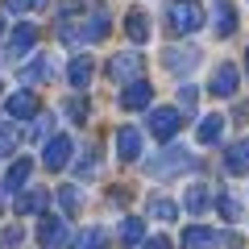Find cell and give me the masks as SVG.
Listing matches in <instances>:
<instances>
[{
	"instance_id": "6da1fadb",
	"label": "cell",
	"mask_w": 249,
	"mask_h": 249,
	"mask_svg": "<svg viewBox=\"0 0 249 249\" xmlns=\"http://www.w3.org/2000/svg\"><path fill=\"white\" fill-rule=\"evenodd\" d=\"M191 166H196L191 150H183V145H166V150L150 162V175L154 178H175V175H183V170H191Z\"/></svg>"
},
{
	"instance_id": "7a4b0ae2",
	"label": "cell",
	"mask_w": 249,
	"mask_h": 249,
	"mask_svg": "<svg viewBox=\"0 0 249 249\" xmlns=\"http://www.w3.org/2000/svg\"><path fill=\"white\" fill-rule=\"evenodd\" d=\"M166 21H170V34L187 37V34H196V29L204 25V9H199L196 0H175L166 9Z\"/></svg>"
},
{
	"instance_id": "3957f363",
	"label": "cell",
	"mask_w": 249,
	"mask_h": 249,
	"mask_svg": "<svg viewBox=\"0 0 249 249\" xmlns=\"http://www.w3.org/2000/svg\"><path fill=\"white\" fill-rule=\"evenodd\" d=\"M37 241H42V249H67V241H71L67 220H58V216H42V220H37Z\"/></svg>"
},
{
	"instance_id": "277c9868",
	"label": "cell",
	"mask_w": 249,
	"mask_h": 249,
	"mask_svg": "<svg viewBox=\"0 0 249 249\" xmlns=\"http://www.w3.org/2000/svg\"><path fill=\"white\" fill-rule=\"evenodd\" d=\"M178 124H183V112H178V108H154L150 112V133L158 137V142H170V137L178 133Z\"/></svg>"
},
{
	"instance_id": "5b68a950",
	"label": "cell",
	"mask_w": 249,
	"mask_h": 249,
	"mask_svg": "<svg viewBox=\"0 0 249 249\" xmlns=\"http://www.w3.org/2000/svg\"><path fill=\"white\" fill-rule=\"evenodd\" d=\"M71 154H75V142L58 133V137H50V142H46L42 162H46V170H67V166H71Z\"/></svg>"
},
{
	"instance_id": "8992f818",
	"label": "cell",
	"mask_w": 249,
	"mask_h": 249,
	"mask_svg": "<svg viewBox=\"0 0 249 249\" xmlns=\"http://www.w3.org/2000/svg\"><path fill=\"white\" fill-rule=\"evenodd\" d=\"M137 71H142V54H137V50L112 54V58H108V75H112V79H121V83H133Z\"/></svg>"
},
{
	"instance_id": "52a82bcc",
	"label": "cell",
	"mask_w": 249,
	"mask_h": 249,
	"mask_svg": "<svg viewBox=\"0 0 249 249\" xmlns=\"http://www.w3.org/2000/svg\"><path fill=\"white\" fill-rule=\"evenodd\" d=\"M150 100H154V88H150L145 79L124 83V91H121V108H129V112H142V108H150Z\"/></svg>"
},
{
	"instance_id": "ba28073f",
	"label": "cell",
	"mask_w": 249,
	"mask_h": 249,
	"mask_svg": "<svg viewBox=\"0 0 249 249\" xmlns=\"http://www.w3.org/2000/svg\"><path fill=\"white\" fill-rule=\"evenodd\" d=\"M224 175H249V137L224 150Z\"/></svg>"
},
{
	"instance_id": "9c48e42d",
	"label": "cell",
	"mask_w": 249,
	"mask_h": 249,
	"mask_svg": "<svg viewBox=\"0 0 249 249\" xmlns=\"http://www.w3.org/2000/svg\"><path fill=\"white\" fill-rule=\"evenodd\" d=\"M37 46V25H17L13 29V37H9V58H21V54H29Z\"/></svg>"
},
{
	"instance_id": "30bf717a",
	"label": "cell",
	"mask_w": 249,
	"mask_h": 249,
	"mask_svg": "<svg viewBox=\"0 0 249 249\" xmlns=\"http://www.w3.org/2000/svg\"><path fill=\"white\" fill-rule=\"evenodd\" d=\"M46 204H50V191H42V187H29V191L17 196V212L21 216H42Z\"/></svg>"
},
{
	"instance_id": "8fae6325",
	"label": "cell",
	"mask_w": 249,
	"mask_h": 249,
	"mask_svg": "<svg viewBox=\"0 0 249 249\" xmlns=\"http://www.w3.org/2000/svg\"><path fill=\"white\" fill-rule=\"evenodd\" d=\"M124 34H129L133 46L150 42V17H145V9H129V17H124Z\"/></svg>"
},
{
	"instance_id": "7c38bea8",
	"label": "cell",
	"mask_w": 249,
	"mask_h": 249,
	"mask_svg": "<svg viewBox=\"0 0 249 249\" xmlns=\"http://www.w3.org/2000/svg\"><path fill=\"white\" fill-rule=\"evenodd\" d=\"M91 75H96V62L88 58V54H79V58H71V67H67V79H71V88H91Z\"/></svg>"
},
{
	"instance_id": "4fadbf2b",
	"label": "cell",
	"mask_w": 249,
	"mask_h": 249,
	"mask_svg": "<svg viewBox=\"0 0 249 249\" xmlns=\"http://www.w3.org/2000/svg\"><path fill=\"white\" fill-rule=\"evenodd\" d=\"M162 62H166L175 75H183V71H191V67L199 62V50H196V46H183V50H166V54H162Z\"/></svg>"
},
{
	"instance_id": "5bb4252c",
	"label": "cell",
	"mask_w": 249,
	"mask_h": 249,
	"mask_svg": "<svg viewBox=\"0 0 249 249\" xmlns=\"http://www.w3.org/2000/svg\"><path fill=\"white\" fill-rule=\"evenodd\" d=\"M212 245H220V232L204 229V224H191L183 232V249H212Z\"/></svg>"
},
{
	"instance_id": "9a60e30c",
	"label": "cell",
	"mask_w": 249,
	"mask_h": 249,
	"mask_svg": "<svg viewBox=\"0 0 249 249\" xmlns=\"http://www.w3.org/2000/svg\"><path fill=\"white\" fill-rule=\"evenodd\" d=\"M237 67H229V62H224L220 71L212 75V96H220V100H229V96H237Z\"/></svg>"
},
{
	"instance_id": "2e32d148",
	"label": "cell",
	"mask_w": 249,
	"mask_h": 249,
	"mask_svg": "<svg viewBox=\"0 0 249 249\" xmlns=\"http://www.w3.org/2000/svg\"><path fill=\"white\" fill-rule=\"evenodd\" d=\"M116 154H121V162H137V154H142V133H137V129H121V133H116Z\"/></svg>"
},
{
	"instance_id": "e0dca14e",
	"label": "cell",
	"mask_w": 249,
	"mask_h": 249,
	"mask_svg": "<svg viewBox=\"0 0 249 249\" xmlns=\"http://www.w3.org/2000/svg\"><path fill=\"white\" fill-rule=\"evenodd\" d=\"M50 71H54V58H50V54H37L25 71H21V79H25V83H46V79H54Z\"/></svg>"
},
{
	"instance_id": "ac0fdd59",
	"label": "cell",
	"mask_w": 249,
	"mask_h": 249,
	"mask_svg": "<svg viewBox=\"0 0 249 249\" xmlns=\"http://www.w3.org/2000/svg\"><path fill=\"white\" fill-rule=\"evenodd\" d=\"M212 29L216 34H237V13H232V4L229 0H220V4H216V13H212Z\"/></svg>"
},
{
	"instance_id": "d6986e66",
	"label": "cell",
	"mask_w": 249,
	"mask_h": 249,
	"mask_svg": "<svg viewBox=\"0 0 249 249\" xmlns=\"http://www.w3.org/2000/svg\"><path fill=\"white\" fill-rule=\"evenodd\" d=\"M220 137H224V112L204 116V121H199V142H204V145H216Z\"/></svg>"
},
{
	"instance_id": "ffe728a7",
	"label": "cell",
	"mask_w": 249,
	"mask_h": 249,
	"mask_svg": "<svg viewBox=\"0 0 249 249\" xmlns=\"http://www.w3.org/2000/svg\"><path fill=\"white\" fill-rule=\"evenodd\" d=\"M29 175H34V158H17L13 170H9V178H4V187H9V191H21V187L29 183Z\"/></svg>"
},
{
	"instance_id": "44dd1931",
	"label": "cell",
	"mask_w": 249,
	"mask_h": 249,
	"mask_svg": "<svg viewBox=\"0 0 249 249\" xmlns=\"http://www.w3.org/2000/svg\"><path fill=\"white\" fill-rule=\"evenodd\" d=\"M9 112L17 116V121H29V116L37 112V96L34 91H17V96L9 100Z\"/></svg>"
},
{
	"instance_id": "7402d4cb",
	"label": "cell",
	"mask_w": 249,
	"mask_h": 249,
	"mask_svg": "<svg viewBox=\"0 0 249 249\" xmlns=\"http://www.w3.org/2000/svg\"><path fill=\"white\" fill-rule=\"evenodd\" d=\"M83 34H88V42H100V37L108 34V13H104V9H96L88 21H83Z\"/></svg>"
},
{
	"instance_id": "603a6c76",
	"label": "cell",
	"mask_w": 249,
	"mask_h": 249,
	"mask_svg": "<svg viewBox=\"0 0 249 249\" xmlns=\"http://www.w3.org/2000/svg\"><path fill=\"white\" fill-rule=\"evenodd\" d=\"M58 204H62V212H67V216H79V208H83L79 187H58Z\"/></svg>"
},
{
	"instance_id": "cb8c5ba5",
	"label": "cell",
	"mask_w": 249,
	"mask_h": 249,
	"mask_svg": "<svg viewBox=\"0 0 249 249\" xmlns=\"http://www.w3.org/2000/svg\"><path fill=\"white\" fill-rule=\"evenodd\" d=\"M121 241H124V245H142V241H145V224L137 220V216H129V220L121 224Z\"/></svg>"
},
{
	"instance_id": "d4e9b609",
	"label": "cell",
	"mask_w": 249,
	"mask_h": 249,
	"mask_svg": "<svg viewBox=\"0 0 249 249\" xmlns=\"http://www.w3.org/2000/svg\"><path fill=\"white\" fill-rule=\"evenodd\" d=\"M183 204H187V212H191V216H199V212H204V208H208V187H187V199H183Z\"/></svg>"
},
{
	"instance_id": "484cf974",
	"label": "cell",
	"mask_w": 249,
	"mask_h": 249,
	"mask_svg": "<svg viewBox=\"0 0 249 249\" xmlns=\"http://www.w3.org/2000/svg\"><path fill=\"white\" fill-rule=\"evenodd\" d=\"M150 216H154V220H175V216H178V208L170 204V199L154 196V199H150Z\"/></svg>"
},
{
	"instance_id": "4316f807",
	"label": "cell",
	"mask_w": 249,
	"mask_h": 249,
	"mask_svg": "<svg viewBox=\"0 0 249 249\" xmlns=\"http://www.w3.org/2000/svg\"><path fill=\"white\" fill-rule=\"evenodd\" d=\"M75 249H104V229H83Z\"/></svg>"
},
{
	"instance_id": "83f0119b",
	"label": "cell",
	"mask_w": 249,
	"mask_h": 249,
	"mask_svg": "<svg viewBox=\"0 0 249 249\" xmlns=\"http://www.w3.org/2000/svg\"><path fill=\"white\" fill-rule=\"evenodd\" d=\"M34 9H46V0H4V13H17V17H25Z\"/></svg>"
},
{
	"instance_id": "f1b7e54d",
	"label": "cell",
	"mask_w": 249,
	"mask_h": 249,
	"mask_svg": "<svg viewBox=\"0 0 249 249\" xmlns=\"http://www.w3.org/2000/svg\"><path fill=\"white\" fill-rule=\"evenodd\" d=\"M216 212H220L224 220H237V216H241V204H237V199L229 196V191H224V196L216 199Z\"/></svg>"
},
{
	"instance_id": "f546056e",
	"label": "cell",
	"mask_w": 249,
	"mask_h": 249,
	"mask_svg": "<svg viewBox=\"0 0 249 249\" xmlns=\"http://www.w3.org/2000/svg\"><path fill=\"white\" fill-rule=\"evenodd\" d=\"M96 170H100V162H96V150H88L79 158V166H75V175L79 178H96Z\"/></svg>"
},
{
	"instance_id": "4dcf8cb0",
	"label": "cell",
	"mask_w": 249,
	"mask_h": 249,
	"mask_svg": "<svg viewBox=\"0 0 249 249\" xmlns=\"http://www.w3.org/2000/svg\"><path fill=\"white\" fill-rule=\"evenodd\" d=\"M196 100H199L196 83H183V88H178V104H183V108H196Z\"/></svg>"
},
{
	"instance_id": "1f68e13d",
	"label": "cell",
	"mask_w": 249,
	"mask_h": 249,
	"mask_svg": "<svg viewBox=\"0 0 249 249\" xmlns=\"http://www.w3.org/2000/svg\"><path fill=\"white\" fill-rule=\"evenodd\" d=\"M67 116H71L75 124H83L88 121V104H83V100H67Z\"/></svg>"
},
{
	"instance_id": "d6a6232c",
	"label": "cell",
	"mask_w": 249,
	"mask_h": 249,
	"mask_svg": "<svg viewBox=\"0 0 249 249\" xmlns=\"http://www.w3.org/2000/svg\"><path fill=\"white\" fill-rule=\"evenodd\" d=\"M21 245V229H4L0 232V249H17Z\"/></svg>"
},
{
	"instance_id": "836d02e7",
	"label": "cell",
	"mask_w": 249,
	"mask_h": 249,
	"mask_svg": "<svg viewBox=\"0 0 249 249\" xmlns=\"http://www.w3.org/2000/svg\"><path fill=\"white\" fill-rule=\"evenodd\" d=\"M13 145H17V133L13 129H0V154H9Z\"/></svg>"
},
{
	"instance_id": "e575fe53",
	"label": "cell",
	"mask_w": 249,
	"mask_h": 249,
	"mask_svg": "<svg viewBox=\"0 0 249 249\" xmlns=\"http://www.w3.org/2000/svg\"><path fill=\"white\" fill-rule=\"evenodd\" d=\"M46 129H50V116H42V121H34V129H29V137H42Z\"/></svg>"
},
{
	"instance_id": "d590c367",
	"label": "cell",
	"mask_w": 249,
	"mask_h": 249,
	"mask_svg": "<svg viewBox=\"0 0 249 249\" xmlns=\"http://www.w3.org/2000/svg\"><path fill=\"white\" fill-rule=\"evenodd\" d=\"M142 249H170V245H166V237H150Z\"/></svg>"
},
{
	"instance_id": "8d00e7d4",
	"label": "cell",
	"mask_w": 249,
	"mask_h": 249,
	"mask_svg": "<svg viewBox=\"0 0 249 249\" xmlns=\"http://www.w3.org/2000/svg\"><path fill=\"white\" fill-rule=\"evenodd\" d=\"M0 34H4V17H0Z\"/></svg>"
},
{
	"instance_id": "74e56055",
	"label": "cell",
	"mask_w": 249,
	"mask_h": 249,
	"mask_svg": "<svg viewBox=\"0 0 249 249\" xmlns=\"http://www.w3.org/2000/svg\"><path fill=\"white\" fill-rule=\"evenodd\" d=\"M245 71H249V54H245Z\"/></svg>"
}]
</instances>
